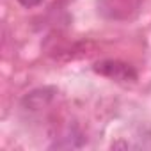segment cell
I'll list each match as a JSON object with an SVG mask.
<instances>
[{
    "label": "cell",
    "mask_w": 151,
    "mask_h": 151,
    "mask_svg": "<svg viewBox=\"0 0 151 151\" xmlns=\"http://www.w3.org/2000/svg\"><path fill=\"white\" fill-rule=\"evenodd\" d=\"M94 71L103 75V77L110 78V80H116V82H135L137 80V71L133 69V66L126 64V62H121V60H112V59H107V60H100L94 64Z\"/></svg>",
    "instance_id": "6da1fadb"
},
{
    "label": "cell",
    "mask_w": 151,
    "mask_h": 151,
    "mask_svg": "<svg viewBox=\"0 0 151 151\" xmlns=\"http://www.w3.org/2000/svg\"><path fill=\"white\" fill-rule=\"evenodd\" d=\"M18 2L23 6V7H36V6H39L41 4V0H18Z\"/></svg>",
    "instance_id": "7a4b0ae2"
}]
</instances>
